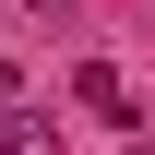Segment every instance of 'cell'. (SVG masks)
Instances as JSON below:
<instances>
[{"label":"cell","mask_w":155,"mask_h":155,"mask_svg":"<svg viewBox=\"0 0 155 155\" xmlns=\"http://www.w3.org/2000/svg\"><path fill=\"white\" fill-rule=\"evenodd\" d=\"M24 12H48V24H72V0H24Z\"/></svg>","instance_id":"3957f363"},{"label":"cell","mask_w":155,"mask_h":155,"mask_svg":"<svg viewBox=\"0 0 155 155\" xmlns=\"http://www.w3.org/2000/svg\"><path fill=\"white\" fill-rule=\"evenodd\" d=\"M72 96L96 107V119H119V131H143V119H131V84H119V60H84V72H72Z\"/></svg>","instance_id":"6da1fadb"},{"label":"cell","mask_w":155,"mask_h":155,"mask_svg":"<svg viewBox=\"0 0 155 155\" xmlns=\"http://www.w3.org/2000/svg\"><path fill=\"white\" fill-rule=\"evenodd\" d=\"M0 96H12V60H0Z\"/></svg>","instance_id":"277c9868"},{"label":"cell","mask_w":155,"mask_h":155,"mask_svg":"<svg viewBox=\"0 0 155 155\" xmlns=\"http://www.w3.org/2000/svg\"><path fill=\"white\" fill-rule=\"evenodd\" d=\"M0 155H60V119L24 107V96H0Z\"/></svg>","instance_id":"7a4b0ae2"}]
</instances>
